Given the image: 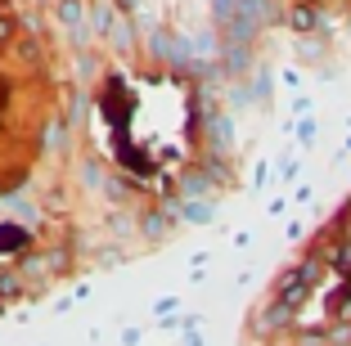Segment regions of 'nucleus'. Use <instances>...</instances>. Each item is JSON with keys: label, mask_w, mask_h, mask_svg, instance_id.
Returning a JSON list of instances; mask_svg holds the SVG:
<instances>
[{"label": "nucleus", "mask_w": 351, "mask_h": 346, "mask_svg": "<svg viewBox=\"0 0 351 346\" xmlns=\"http://www.w3.org/2000/svg\"><path fill=\"white\" fill-rule=\"evenodd\" d=\"M104 117L117 131V158L135 171H171L189 158V99L167 77L122 86L117 99H104Z\"/></svg>", "instance_id": "nucleus-1"}]
</instances>
